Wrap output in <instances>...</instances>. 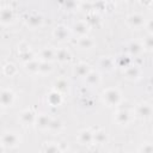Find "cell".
<instances>
[{
    "instance_id": "obj_23",
    "label": "cell",
    "mask_w": 153,
    "mask_h": 153,
    "mask_svg": "<svg viewBox=\"0 0 153 153\" xmlns=\"http://www.w3.org/2000/svg\"><path fill=\"white\" fill-rule=\"evenodd\" d=\"M61 93L60 92H57L56 90H54V91H51L50 93H49V96H48V102L53 105V106H56V105H59L60 103H61Z\"/></svg>"
},
{
    "instance_id": "obj_7",
    "label": "cell",
    "mask_w": 153,
    "mask_h": 153,
    "mask_svg": "<svg viewBox=\"0 0 153 153\" xmlns=\"http://www.w3.org/2000/svg\"><path fill=\"white\" fill-rule=\"evenodd\" d=\"M135 114L140 118H143V120L149 118L152 116V106H151V104H148V103L139 104L136 106V109H135Z\"/></svg>"
},
{
    "instance_id": "obj_8",
    "label": "cell",
    "mask_w": 153,
    "mask_h": 153,
    "mask_svg": "<svg viewBox=\"0 0 153 153\" xmlns=\"http://www.w3.org/2000/svg\"><path fill=\"white\" fill-rule=\"evenodd\" d=\"M53 35H54V37H55L57 41L63 42V41L68 39V37H69V30H68V27H66L65 25H59V26H56V27L54 29Z\"/></svg>"
},
{
    "instance_id": "obj_35",
    "label": "cell",
    "mask_w": 153,
    "mask_h": 153,
    "mask_svg": "<svg viewBox=\"0 0 153 153\" xmlns=\"http://www.w3.org/2000/svg\"><path fill=\"white\" fill-rule=\"evenodd\" d=\"M87 2H93V1H96V0H86Z\"/></svg>"
},
{
    "instance_id": "obj_4",
    "label": "cell",
    "mask_w": 153,
    "mask_h": 153,
    "mask_svg": "<svg viewBox=\"0 0 153 153\" xmlns=\"http://www.w3.org/2000/svg\"><path fill=\"white\" fill-rule=\"evenodd\" d=\"M133 114L129 111V110H126V109H122V110H118L116 112V116H115V121L121 124V126H127L133 120Z\"/></svg>"
},
{
    "instance_id": "obj_21",
    "label": "cell",
    "mask_w": 153,
    "mask_h": 153,
    "mask_svg": "<svg viewBox=\"0 0 153 153\" xmlns=\"http://www.w3.org/2000/svg\"><path fill=\"white\" fill-rule=\"evenodd\" d=\"M42 22H43L42 17H41L39 14L35 13V14H31V16L27 18L26 24H27L29 26H31V27H38V26L42 25Z\"/></svg>"
},
{
    "instance_id": "obj_27",
    "label": "cell",
    "mask_w": 153,
    "mask_h": 153,
    "mask_svg": "<svg viewBox=\"0 0 153 153\" xmlns=\"http://www.w3.org/2000/svg\"><path fill=\"white\" fill-rule=\"evenodd\" d=\"M38 65H39V62L37 60H32V59L25 62L26 69L30 71L31 73H38Z\"/></svg>"
},
{
    "instance_id": "obj_20",
    "label": "cell",
    "mask_w": 153,
    "mask_h": 153,
    "mask_svg": "<svg viewBox=\"0 0 153 153\" xmlns=\"http://www.w3.org/2000/svg\"><path fill=\"white\" fill-rule=\"evenodd\" d=\"M78 45H79L81 49H91V48L94 45V41H93L91 37L81 36V37H79Z\"/></svg>"
},
{
    "instance_id": "obj_6",
    "label": "cell",
    "mask_w": 153,
    "mask_h": 153,
    "mask_svg": "<svg viewBox=\"0 0 153 153\" xmlns=\"http://www.w3.org/2000/svg\"><path fill=\"white\" fill-rule=\"evenodd\" d=\"M14 20V12L11 7L0 8V23L4 25H8Z\"/></svg>"
},
{
    "instance_id": "obj_28",
    "label": "cell",
    "mask_w": 153,
    "mask_h": 153,
    "mask_svg": "<svg viewBox=\"0 0 153 153\" xmlns=\"http://www.w3.org/2000/svg\"><path fill=\"white\" fill-rule=\"evenodd\" d=\"M142 47H143V50H152V47H153V38H152V33H148L143 41L141 42Z\"/></svg>"
},
{
    "instance_id": "obj_29",
    "label": "cell",
    "mask_w": 153,
    "mask_h": 153,
    "mask_svg": "<svg viewBox=\"0 0 153 153\" xmlns=\"http://www.w3.org/2000/svg\"><path fill=\"white\" fill-rule=\"evenodd\" d=\"M42 149L47 151V152H59V151H61L60 145L57 142H47L45 147H43Z\"/></svg>"
},
{
    "instance_id": "obj_36",
    "label": "cell",
    "mask_w": 153,
    "mask_h": 153,
    "mask_svg": "<svg viewBox=\"0 0 153 153\" xmlns=\"http://www.w3.org/2000/svg\"><path fill=\"white\" fill-rule=\"evenodd\" d=\"M104 1H110V2H111V1H114V0H104Z\"/></svg>"
},
{
    "instance_id": "obj_12",
    "label": "cell",
    "mask_w": 153,
    "mask_h": 153,
    "mask_svg": "<svg viewBox=\"0 0 153 153\" xmlns=\"http://www.w3.org/2000/svg\"><path fill=\"white\" fill-rule=\"evenodd\" d=\"M85 81L88 86H97L100 82V74L96 71H90L85 76Z\"/></svg>"
},
{
    "instance_id": "obj_10",
    "label": "cell",
    "mask_w": 153,
    "mask_h": 153,
    "mask_svg": "<svg viewBox=\"0 0 153 153\" xmlns=\"http://www.w3.org/2000/svg\"><path fill=\"white\" fill-rule=\"evenodd\" d=\"M124 74L126 78L129 80H137L141 76V69L137 66H127L124 69Z\"/></svg>"
},
{
    "instance_id": "obj_2",
    "label": "cell",
    "mask_w": 153,
    "mask_h": 153,
    "mask_svg": "<svg viewBox=\"0 0 153 153\" xmlns=\"http://www.w3.org/2000/svg\"><path fill=\"white\" fill-rule=\"evenodd\" d=\"M0 142L5 148H13V147H17L19 145L20 137L14 131H7V133L2 134V136L0 139Z\"/></svg>"
},
{
    "instance_id": "obj_31",
    "label": "cell",
    "mask_w": 153,
    "mask_h": 153,
    "mask_svg": "<svg viewBox=\"0 0 153 153\" xmlns=\"http://www.w3.org/2000/svg\"><path fill=\"white\" fill-rule=\"evenodd\" d=\"M65 6H66L67 10L72 11V10H74L76 7V1L75 0H66L65 1Z\"/></svg>"
},
{
    "instance_id": "obj_24",
    "label": "cell",
    "mask_w": 153,
    "mask_h": 153,
    "mask_svg": "<svg viewBox=\"0 0 153 153\" xmlns=\"http://www.w3.org/2000/svg\"><path fill=\"white\" fill-rule=\"evenodd\" d=\"M62 127H63V124H62V122H61L60 120H57V118H51V120H50V123H49V126H48V129H49L50 131L59 133V131L62 129Z\"/></svg>"
},
{
    "instance_id": "obj_22",
    "label": "cell",
    "mask_w": 153,
    "mask_h": 153,
    "mask_svg": "<svg viewBox=\"0 0 153 153\" xmlns=\"http://www.w3.org/2000/svg\"><path fill=\"white\" fill-rule=\"evenodd\" d=\"M90 71H91V69H90V66H88L87 63H79V65H76L75 68H74V74L78 75V76L85 78L86 74H87Z\"/></svg>"
},
{
    "instance_id": "obj_11",
    "label": "cell",
    "mask_w": 153,
    "mask_h": 153,
    "mask_svg": "<svg viewBox=\"0 0 153 153\" xmlns=\"http://www.w3.org/2000/svg\"><path fill=\"white\" fill-rule=\"evenodd\" d=\"M72 31H73L75 35H78L79 37L86 36L87 32H88V25H87L85 22H76V23L73 25Z\"/></svg>"
},
{
    "instance_id": "obj_5",
    "label": "cell",
    "mask_w": 153,
    "mask_h": 153,
    "mask_svg": "<svg viewBox=\"0 0 153 153\" xmlns=\"http://www.w3.org/2000/svg\"><path fill=\"white\" fill-rule=\"evenodd\" d=\"M14 102V93L8 90V88H5V90H1L0 91V106H11Z\"/></svg>"
},
{
    "instance_id": "obj_9",
    "label": "cell",
    "mask_w": 153,
    "mask_h": 153,
    "mask_svg": "<svg viewBox=\"0 0 153 153\" xmlns=\"http://www.w3.org/2000/svg\"><path fill=\"white\" fill-rule=\"evenodd\" d=\"M36 116H37V115H36L32 110L26 109V110H24V111L20 112L19 118H20V122H22L24 126H29V124L35 123V121H36Z\"/></svg>"
},
{
    "instance_id": "obj_33",
    "label": "cell",
    "mask_w": 153,
    "mask_h": 153,
    "mask_svg": "<svg viewBox=\"0 0 153 153\" xmlns=\"http://www.w3.org/2000/svg\"><path fill=\"white\" fill-rule=\"evenodd\" d=\"M140 4H141L142 6H146V7H148V6H151V4H152V0H140Z\"/></svg>"
},
{
    "instance_id": "obj_19",
    "label": "cell",
    "mask_w": 153,
    "mask_h": 153,
    "mask_svg": "<svg viewBox=\"0 0 153 153\" xmlns=\"http://www.w3.org/2000/svg\"><path fill=\"white\" fill-rule=\"evenodd\" d=\"M55 60L59 62H67L71 60V54L67 49H57L55 50Z\"/></svg>"
},
{
    "instance_id": "obj_34",
    "label": "cell",
    "mask_w": 153,
    "mask_h": 153,
    "mask_svg": "<svg viewBox=\"0 0 153 153\" xmlns=\"http://www.w3.org/2000/svg\"><path fill=\"white\" fill-rule=\"evenodd\" d=\"M4 149H5V147H4V146L1 145V142H0V151H4Z\"/></svg>"
},
{
    "instance_id": "obj_14",
    "label": "cell",
    "mask_w": 153,
    "mask_h": 153,
    "mask_svg": "<svg viewBox=\"0 0 153 153\" xmlns=\"http://www.w3.org/2000/svg\"><path fill=\"white\" fill-rule=\"evenodd\" d=\"M128 53L130 56H139L142 51H143V47L140 42H136V41H133L128 44Z\"/></svg>"
},
{
    "instance_id": "obj_3",
    "label": "cell",
    "mask_w": 153,
    "mask_h": 153,
    "mask_svg": "<svg viewBox=\"0 0 153 153\" xmlns=\"http://www.w3.org/2000/svg\"><path fill=\"white\" fill-rule=\"evenodd\" d=\"M145 17L140 13H133L127 17V24L133 29H140L145 25Z\"/></svg>"
},
{
    "instance_id": "obj_26",
    "label": "cell",
    "mask_w": 153,
    "mask_h": 153,
    "mask_svg": "<svg viewBox=\"0 0 153 153\" xmlns=\"http://www.w3.org/2000/svg\"><path fill=\"white\" fill-rule=\"evenodd\" d=\"M51 71H53L51 62H48V61H41L39 62V65H38V73L47 74V73H50Z\"/></svg>"
},
{
    "instance_id": "obj_13",
    "label": "cell",
    "mask_w": 153,
    "mask_h": 153,
    "mask_svg": "<svg viewBox=\"0 0 153 153\" xmlns=\"http://www.w3.org/2000/svg\"><path fill=\"white\" fill-rule=\"evenodd\" d=\"M50 120H51V118H50L47 114H41V115L36 116L35 123H36V126H37L41 130H45V129H48V126H49V123H50Z\"/></svg>"
},
{
    "instance_id": "obj_17",
    "label": "cell",
    "mask_w": 153,
    "mask_h": 153,
    "mask_svg": "<svg viewBox=\"0 0 153 153\" xmlns=\"http://www.w3.org/2000/svg\"><path fill=\"white\" fill-rule=\"evenodd\" d=\"M92 133L90 129H84L78 134V140L81 145H90L92 143Z\"/></svg>"
},
{
    "instance_id": "obj_30",
    "label": "cell",
    "mask_w": 153,
    "mask_h": 153,
    "mask_svg": "<svg viewBox=\"0 0 153 153\" xmlns=\"http://www.w3.org/2000/svg\"><path fill=\"white\" fill-rule=\"evenodd\" d=\"M4 73H5L6 75H10V76L14 75V74L17 73V67H16V65H13V63H7V65H5V66H4Z\"/></svg>"
},
{
    "instance_id": "obj_25",
    "label": "cell",
    "mask_w": 153,
    "mask_h": 153,
    "mask_svg": "<svg viewBox=\"0 0 153 153\" xmlns=\"http://www.w3.org/2000/svg\"><path fill=\"white\" fill-rule=\"evenodd\" d=\"M67 88H68V82L65 79H59L54 84V90H56L60 93H63L65 91H67Z\"/></svg>"
},
{
    "instance_id": "obj_15",
    "label": "cell",
    "mask_w": 153,
    "mask_h": 153,
    "mask_svg": "<svg viewBox=\"0 0 153 153\" xmlns=\"http://www.w3.org/2000/svg\"><path fill=\"white\" fill-rule=\"evenodd\" d=\"M108 141V135L104 130L99 129L92 133V142L97 143V145H104Z\"/></svg>"
},
{
    "instance_id": "obj_32",
    "label": "cell",
    "mask_w": 153,
    "mask_h": 153,
    "mask_svg": "<svg viewBox=\"0 0 153 153\" xmlns=\"http://www.w3.org/2000/svg\"><path fill=\"white\" fill-rule=\"evenodd\" d=\"M140 151H143V153H151L153 151V146H152V143L146 142V143H143V146Z\"/></svg>"
},
{
    "instance_id": "obj_1",
    "label": "cell",
    "mask_w": 153,
    "mask_h": 153,
    "mask_svg": "<svg viewBox=\"0 0 153 153\" xmlns=\"http://www.w3.org/2000/svg\"><path fill=\"white\" fill-rule=\"evenodd\" d=\"M102 99L108 106H116L122 99V94L118 88L116 87H109L103 91L102 93Z\"/></svg>"
},
{
    "instance_id": "obj_18",
    "label": "cell",
    "mask_w": 153,
    "mask_h": 153,
    "mask_svg": "<svg viewBox=\"0 0 153 153\" xmlns=\"http://www.w3.org/2000/svg\"><path fill=\"white\" fill-rule=\"evenodd\" d=\"M99 67L103 69V71H106V72H109V71H112L114 68H115V61L111 59V57H102L100 60H99Z\"/></svg>"
},
{
    "instance_id": "obj_16",
    "label": "cell",
    "mask_w": 153,
    "mask_h": 153,
    "mask_svg": "<svg viewBox=\"0 0 153 153\" xmlns=\"http://www.w3.org/2000/svg\"><path fill=\"white\" fill-rule=\"evenodd\" d=\"M39 59L42 61H48V62H51L53 60H55V50L49 48V47H45L43 48L41 51H39Z\"/></svg>"
}]
</instances>
